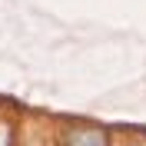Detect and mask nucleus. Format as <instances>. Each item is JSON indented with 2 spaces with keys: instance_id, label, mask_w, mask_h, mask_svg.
Returning <instances> with one entry per match:
<instances>
[{
  "instance_id": "1",
  "label": "nucleus",
  "mask_w": 146,
  "mask_h": 146,
  "mask_svg": "<svg viewBox=\"0 0 146 146\" xmlns=\"http://www.w3.org/2000/svg\"><path fill=\"white\" fill-rule=\"evenodd\" d=\"M70 146H106V139H103V133H96V129H83L80 136H73Z\"/></svg>"
},
{
  "instance_id": "2",
  "label": "nucleus",
  "mask_w": 146,
  "mask_h": 146,
  "mask_svg": "<svg viewBox=\"0 0 146 146\" xmlns=\"http://www.w3.org/2000/svg\"><path fill=\"white\" fill-rule=\"evenodd\" d=\"M0 146H7V129L0 126Z\"/></svg>"
},
{
  "instance_id": "3",
  "label": "nucleus",
  "mask_w": 146,
  "mask_h": 146,
  "mask_svg": "<svg viewBox=\"0 0 146 146\" xmlns=\"http://www.w3.org/2000/svg\"><path fill=\"white\" fill-rule=\"evenodd\" d=\"M133 146H146V143H133Z\"/></svg>"
}]
</instances>
